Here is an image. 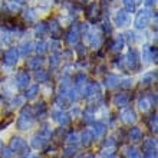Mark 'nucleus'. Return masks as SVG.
Wrapping results in <instances>:
<instances>
[{
  "mask_svg": "<svg viewBox=\"0 0 158 158\" xmlns=\"http://www.w3.org/2000/svg\"><path fill=\"white\" fill-rule=\"evenodd\" d=\"M83 124H94V108H88L82 115Z\"/></svg>",
  "mask_w": 158,
  "mask_h": 158,
  "instance_id": "nucleus-32",
  "label": "nucleus"
},
{
  "mask_svg": "<svg viewBox=\"0 0 158 158\" xmlns=\"http://www.w3.org/2000/svg\"><path fill=\"white\" fill-rule=\"evenodd\" d=\"M42 65H43V59L42 58H33L30 59L29 63H27V68H29L30 71H38V69H40Z\"/></svg>",
  "mask_w": 158,
  "mask_h": 158,
  "instance_id": "nucleus-29",
  "label": "nucleus"
},
{
  "mask_svg": "<svg viewBox=\"0 0 158 158\" xmlns=\"http://www.w3.org/2000/svg\"><path fill=\"white\" fill-rule=\"evenodd\" d=\"M12 121H13V118H12V117H9L6 121H3V122L0 124V129H4V128H6V127H7L9 124H10V122H12Z\"/></svg>",
  "mask_w": 158,
  "mask_h": 158,
  "instance_id": "nucleus-51",
  "label": "nucleus"
},
{
  "mask_svg": "<svg viewBox=\"0 0 158 158\" xmlns=\"http://www.w3.org/2000/svg\"><path fill=\"white\" fill-rule=\"evenodd\" d=\"M104 158H119L118 155H115V154H111V155H102Z\"/></svg>",
  "mask_w": 158,
  "mask_h": 158,
  "instance_id": "nucleus-54",
  "label": "nucleus"
},
{
  "mask_svg": "<svg viewBox=\"0 0 158 158\" xmlns=\"http://www.w3.org/2000/svg\"><path fill=\"white\" fill-rule=\"evenodd\" d=\"M35 114V117L38 118H43L46 115V112H48V106H46L45 102H39V104L35 105V108L32 109Z\"/></svg>",
  "mask_w": 158,
  "mask_h": 158,
  "instance_id": "nucleus-23",
  "label": "nucleus"
},
{
  "mask_svg": "<svg viewBox=\"0 0 158 158\" xmlns=\"http://www.w3.org/2000/svg\"><path fill=\"white\" fill-rule=\"evenodd\" d=\"M81 94H82V96L85 98V99L91 101L92 98H99L101 96V86L98 82H91L88 83V85H85L83 86V89L81 91Z\"/></svg>",
  "mask_w": 158,
  "mask_h": 158,
  "instance_id": "nucleus-4",
  "label": "nucleus"
},
{
  "mask_svg": "<svg viewBox=\"0 0 158 158\" xmlns=\"http://www.w3.org/2000/svg\"><path fill=\"white\" fill-rule=\"evenodd\" d=\"M73 85H75V86L78 88L79 91H82L83 86L86 85V75H85L83 72L78 73V75L75 76V82H73Z\"/></svg>",
  "mask_w": 158,
  "mask_h": 158,
  "instance_id": "nucleus-26",
  "label": "nucleus"
},
{
  "mask_svg": "<svg viewBox=\"0 0 158 158\" xmlns=\"http://www.w3.org/2000/svg\"><path fill=\"white\" fill-rule=\"evenodd\" d=\"M138 108L141 109L142 112H147V111H150V109L152 108V105H151L150 99H148L147 96H144V98H141V99L138 101Z\"/></svg>",
  "mask_w": 158,
  "mask_h": 158,
  "instance_id": "nucleus-30",
  "label": "nucleus"
},
{
  "mask_svg": "<svg viewBox=\"0 0 158 158\" xmlns=\"http://www.w3.org/2000/svg\"><path fill=\"white\" fill-rule=\"evenodd\" d=\"M124 45H125L124 35H119L115 39H111V42H109V50L112 53H119L121 50L124 49Z\"/></svg>",
  "mask_w": 158,
  "mask_h": 158,
  "instance_id": "nucleus-13",
  "label": "nucleus"
},
{
  "mask_svg": "<svg viewBox=\"0 0 158 158\" xmlns=\"http://www.w3.org/2000/svg\"><path fill=\"white\" fill-rule=\"evenodd\" d=\"M0 155H2V158H12L13 157V151L10 150V148H3L2 152H0Z\"/></svg>",
  "mask_w": 158,
  "mask_h": 158,
  "instance_id": "nucleus-47",
  "label": "nucleus"
},
{
  "mask_svg": "<svg viewBox=\"0 0 158 158\" xmlns=\"http://www.w3.org/2000/svg\"><path fill=\"white\" fill-rule=\"evenodd\" d=\"M85 158H95V155H92V154H89V155H86Z\"/></svg>",
  "mask_w": 158,
  "mask_h": 158,
  "instance_id": "nucleus-58",
  "label": "nucleus"
},
{
  "mask_svg": "<svg viewBox=\"0 0 158 158\" xmlns=\"http://www.w3.org/2000/svg\"><path fill=\"white\" fill-rule=\"evenodd\" d=\"M124 62L125 72H138L141 69V58H139L137 49H134V48H129L127 56H124Z\"/></svg>",
  "mask_w": 158,
  "mask_h": 158,
  "instance_id": "nucleus-2",
  "label": "nucleus"
},
{
  "mask_svg": "<svg viewBox=\"0 0 158 158\" xmlns=\"http://www.w3.org/2000/svg\"><path fill=\"white\" fill-rule=\"evenodd\" d=\"M151 49V56H152V62L157 63V46H150Z\"/></svg>",
  "mask_w": 158,
  "mask_h": 158,
  "instance_id": "nucleus-49",
  "label": "nucleus"
},
{
  "mask_svg": "<svg viewBox=\"0 0 158 158\" xmlns=\"http://www.w3.org/2000/svg\"><path fill=\"white\" fill-rule=\"evenodd\" d=\"M23 17H25V20L27 22V23H35V22H36V17H38L36 10H35V9H25Z\"/></svg>",
  "mask_w": 158,
  "mask_h": 158,
  "instance_id": "nucleus-27",
  "label": "nucleus"
},
{
  "mask_svg": "<svg viewBox=\"0 0 158 158\" xmlns=\"http://www.w3.org/2000/svg\"><path fill=\"white\" fill-rule=\"evenodd\" d=\"M127 36H128L129 43H135V42H137V38H135V33H134V32H128Z\"/></svg>",
  "mask_w": 158,
  "mask_h": 158,
  "instance_id": "nucleus-50",
  "label": "nucleus"
},
{
  "mask_svg": "<svg viewBox=\"0 0 158 158\" xmlns=\"http://www.w3.org/2000/svg\"><path fill=\"white\" fill-rule=\"evenodd\" d=\"M35 50H36V53L38 55H45L48 52V43L43 40H39L35 46Z\"/></svg>",
  "mask_w": 158,
  "mask_h": 158,
  "instance_id": "nucleus-35",
  "label": "nucleus"
},
{
  "mask_svg": "<svg viewBox=\"0 0 158 158\" xmlns=\"http://www.w3.org/2000/svg\"><path fill=\"white\" fill-rule=\"evenodd\" d=\"M148 125H150V129L154 134H157V114L154 112V115L150 117V121H148Z\"/></svg>",
  "mask_w": 158,
  "mask_h": 158,
  "instance_id": "nucleus-42",
  "label": "nucleus"
},
{
  "mask_svg": "<svg viewBox=\"0 0 158 158\" xmlns=\"http://www.w3.org/2000/svg\"><path fill=\"white\" fill-rule=\"evenodd\" d=\"M49 142V138L48 137H45L43 134H40V132H38V134H35L33 137H32V147L33 148H36V150H42V148H45L46 147V144Z\"/></svg>",
  "mask_w": 158,
  "mask_h": 158,
  "instance_id": "nucleus-14",
  "label": "nucleus"
},
{
  "mask_svg": "<svg viewBox=\"0 0 158 158\" xmlns=\"http://www.w3.org/2000/svg\"><path fill=\"white\" fill-rule=\"evenodd\" d=\"M104 85L106 89H115V88H118V85H119V78H118L117 75H106L104 79Z\"/></svg>",
  "mask_w": 158,
  "mask_h": 158,
  "instance_id": "nucleus-21",
  "label": "nucleus"
},
{
  "mask_svg": "<svg viewBox=\"0 0 158 158\" xmlns=\"http://www.w3.org/2000/svg\"><path fill=\"white\" fill-rule=\"evenodd\" d=\"M0 55H2V48H0Z\"/></svg>",
  "mask_w": 158,
  "mask_h": 158,
  "instance_id": "nucleus-59",
  "label": "nucleus"
},
{
  "mask_svg": "<svg viewBox=\"0 0 158 158\" xmlns=\"http://www.w3.org/2000/svg\"><path fill=\"white\" fill-rule=\"evenodd\" d=\"M125 158H138V151L134 147H128L125 151Z\"/></svg>",
  "mask_w": 158,
  "mask_h": 158,
  "instance_id": "nucleus-44",
  "label": "nucleus"
},
{
  "mask_svg": "<svg viewBox=\"0 0 158 158\" xmlns=\"http://www.w3.org/2000/svg\"><path fill=\"white\" fill-rule=\"evenodd\" d=\"M142 137H144V134H142L141 128H138V127H134L128 131V141L132 142V144L139 142L142 139Z\"/></svg>",
  "mask_w": 158,
  "mask_h": 158,
  "instance_id": "nucleus-18",
  "label": "nucleus"
},
{
  "mask_svg": "<svg viewBox=\"0 0 158 158\" xmlns=\"http://www.w3.org/2000/svg\"><path fill=\"white\" fill-rule=\"evenodd\" d=\"M35 124V114L32 111L30 106H23L17 117V121H16V128L19 131H29Z\"/></svg>",
  "mask_w": 158,
  "mask_h": 158,
  "instance_id": "nucleus-1",
  "label": "nucleus"
},
{
  "mask_svg": "<svg viewBox=\"0 0 158 158\" xmlns=\"http://www.w3.org/2000/svg\"><path fill=\"white\" fill-rule=\"evenodd\" d=\"M144 3H145V7L147 9H151V7H154V6H155L157 0H145Z\"/></svg>",
  "mask_w": 158,
  "mask_h": 158,
  "instance_id": "nucleus-52",
  "label": "nucleus"
},
{
  "mask_svg": "<svg viewBox=\"0 0 158 158\" xmlns=\"http://www.w3.org/2000/svg\"><path fill=\"white\" fill-rule=\"evenodd\" d=\"M155 78H157V72H148V73H145L141 79V86L147 88V86H150V85H152Z\"/></svg>",
  "mask_w": 158,
  "mask_h": 158,
  "instance_id": "nucleus-24",
  "label": "nucleus"
},
{
  "mask_svg": "<svg viewBox=\"0 0 158 158\" xmlns=\"http://www.w3.org/2000/svg\"><path fill=\"white\" fill-rule=\"evenodd\" d=\"M115 147H117V141L114 137L106 138L104 141V148H115Z\"/></svg>",
  "mask_w": 158,
  "mask_h": 158,
  "instance_id": "nucleus-45",
  "label": "nucleus"
},
{
  "mask_svg": "<svg viewBox=\"0 0 158 158\" xmlns=\"http://www.w3.org/2000/svg\"><path fill=\"white\" fill-rule=\"evenodd\" d=\"M19 56H20L19 49H16V48H10V49H7L6 50V53H4L3 63L6 65V66H9V68L15 66V65L19 62Z\"/></svg>",
  "mask_w": 158,
  "mask_h": 158,
  "instance_id": "nucleus-7",
  "label": "nucleus"
},
{
  "mask_svg": "<svg viewBox=\"0 0 158 158\" xmlns=\"http://www.w3.org/2000/svg\"><path fill=\"white\" fill-rule=\"evenodd\" d=\"M16 88L19 89V91H23V89H26V88L29 86V83H30V76L29 73L26 71H20L19 73H17L16 76Z\"/></svg>",
  "mask_w": 158,
  "mask_h": 158,
  "instance_id": "nucleus-11",
  "label": "nucleus"
},
{
  "mask_svg": "<svg viewBox=\"0 0 158 158\" xmlns=\"http://www.w3.org/2000/svg\"><path fill=\"white\" fill-rule=\"evenodd\" d=\"M3 148H4V147H3V142L0 141V152H2V150H3Z\"/></svg>",
  "mask_w": 158,
  "mask_h": 158,
  "instance_id": "nucleus-57",
  "label": "nucleus"
},
{
  "mask_svg": "<svg viewBox=\"0 0 158 158\" xmlns=\"http://www.w3.org/2000/svg\"><path fill=\"white\" fill-rule=\"evenodd\" d=\"M129 101H131V96L129 95H127V94H118L114 98V105L117 108H125L129 104Z\"/></svg>",
  "mask_w": 158,
  "mask_h": 158,
  "instance_id": "nucleus-19",
  "label": "nucleus"
},
{
  "mask_svg": "<svg viewBox=\"0 0 158 158\" xmlns=\"http://www.w3.org/2000/svg\"><path fill=\"white\" fill-rule=\"evenodd\" d=\"M26 158H39V157H38V155H30V154H29V155H27V157H26Z\"/></svg>",
  "mask_w": 158,
  "mask_h": 158,
  "instance_id": "nucleus-56",
  "label": "nucleus"
},
{
  "mask_svg": "<svg viewBox=\"0 0 158 158\" xmlns=\"http://www.w3.org/2000/svg\"><path fill=\"white\" fill-rule=\"evenodd\" d=\"M79 114H81V109H79V108L72 109V115H73V117H78Z\"/></svg>",
  "mask_w": 158,
  "mask_h": 158,
  "instance_id": "nucleus-53",
  "label": "nucleus"
},
{
  "mask_svg": "<svg viewBox=\"0 0 158 158\" xmlns=\"http://www.w3.org/2000/svg\"><path fill=\"white\" fill-rule=\"evenodd\" d=\"M114 22L118 27H124V26L129 25V13L127 10H118L114 17Z\"/></svg>",
  "mask_w": 158,
  "mask_h": 158,
  "instance_id": "nucleus-15",
  "label": "nucleus"
},
{
  "mask_svg": "<svg viewBox=\"0 0 158 158\" xmlns=\"http://www.w3.org/2000/svg\"><path fill=\"white\" fill-rule=\"evenodd\" d=\"M79 141L82 142L83 147H91L92 142H94V135H92V131H89V129H85V131H82V134H81V137H79Z\"/></svg>",
  "mask_w": 158,
  "mask_h": 158,
  "instance_id": "nucleus-22",
  "label": "nucleus"
},
{
  "mask_svg": "<svg viewBox=\"0 0 158 158\" xmlns=\"http://www.w3.org/2000/svg\"><path fill=\"white\" fill-rule=\"evenodd\" d=\"M119 118H121V121H122L124 124H127V125L135 124V122H137V119H138L137 112H135L132 108H125L124 111L119 114Z\"/></svg>",
  "mask_w": 158,
  "mask_h": 158,
  "instance_id": "nucleus-10",
  "label": "nucleus"
},
{
  "mask_svg": "<svg viewBox=\"0 0 158 158\" xmlns=\"http://www.w3.org/2000/svg\"><path fill=\"white\" fill-rule=\"evenodd\" d=\"M46 25H48V32H50V35L53 36V39H59L60 32H62V27L59 25V22L56 20V19H50Z\"/></svg>",
  "mask_w": 158,
  "mask_h": 158,
  "instance_id": "nucleus-16",
  "label": "nucleus"
},
{
  "mask_svg": "<svg viewBox=\"0 0 158 158\" xmlns=\"http://www.w3.org/2000/svg\"><path fill=\"white\" fill-rule=\"evenodd\" d=\"M144 158H157V155H145Z\"/></svg>",
  "mask_w": 158,
  "mask_h": 158,
  "instance_id": "nucleus-55",
  "label": "nucleus"
},
{
  "mask_svg": "<svg viewBox=\"0 0 158 158\" xmlns=\"http://www.w3.org/2000/svg\"><path fill=\"white\" fill-rule=\"evenodd\" d=\"M49 63H50V68L55 71V69L60 65V53H59V52H53V53L50 55Z\"/></svg>",
  "mask_w": 158,
  "mask_h": 158,
  "instance_id": "nucleus-31",
  "label": "nucleus"
},
{
  "mask_svg": "<svg viewBox=\"0 0 158 158\" xmlns=\"http://www.w3.org/2000/svg\"><path fill=\"white\" fill-rule=\"evenodd\" d=\"M142 151L145 155H157V142L155 139H145L142 144Z\"/></svg>",
  "mask_w": 158,
  "mask_h": 158,
  "instance_id": "nucleus-17",
  "label": "nucleus"
},
{
  "mask_svg": "<svg viewBox=\"0 0 158 158\" xmlns=\"http://www.w3.org/2000/svg\"><path fill=\"white\" fill-rule=\"evenodd\" d=\"M49 78H50V75L48 71H43V69H38L36 71V79H38L39 82H48Z\"/></svg>",
  "mask_w": 158,
  "mask_h": 158,
  "instance_id": "nucleus-34",
  "label": "nucleus"
},
{
  "mask_svg": "<svg viewBox=\"0 0 158 158\" xmlns=\"http://www.w3.org/2000/svg\"><path fill=\"white\" fill-rule=\"evenodd\" d=\"M76 53H78L79 58H85L86 56V48L83 45H78L76 46Z\"/></svg>",
  "mask_w": 158,
  "mask_h": 158,
  "instance_id": "nucleus-46",
  "label": "nucleus"
},
{
  "mask_svg": "<svg viewBox=\"0 0 158 158\" xmlns=\"http://www.w3.org/2000/svg\"><path fill=\"white\" fill-rule=\"evenodd\" d=\"M39 95V85H33V86H30L25 94V99L27 101H33L36 99V96Z\"/></svg>",
  "mask_w": 158,
  "mask_h": 158,
  "instance_id": "nucleus-25",
  "label": "nucleus"
},
{
  "mask_svg": "<svg viewBox=\"0 0 158 158\" xmlns=\"http://www.w3.org/2000/svg\"><path fill=\"white\" fill-rule=\"evenodd\" d=\"M124 7L127 12H134L137 7V2L135 0H124Z\"/></svg>",
  "mask_w": 158,
  "mask_h": 158,
  "instance_id": "nucleus-40",
  "label": "nucleus"
},
{
  "mask_svg": "<svg viewBox=\"0 0 158 158\" xmlns=\"http://www.w3.org/2000/svg\"><path fill=\"white\" fill-rule=\"evenodd\" d=\"M46 33H48V25H46L45 22L38 23V25H36V29H35V35H36V38H45Z\"/></svg>",
  "mask_w": 158,
  "mask_h": 158,
  "instance_id": "nucleus-28",
  "label": "nucleus"
},
{
  "mask_svg": "<svg viewBox=\"0 0 158 158\" xmlns=\"http://www.w3.org/2000/svg\"><path fill=\"white\" fill-rule=\"evenodd\" d=\"M9 148L13 151V154L16 152L17 155H20V157H23V158H26L29 155V147H27L26 141L22 137H13Z\"/></svg>",
  "mask_w": 158,
  "mask_h": 158,
  "instance_id": "nucleus-3",
  "label": "nucleus"
},
{
  "mask_svg": "<svg viewBox=\"0 0 158 158\" xmlns=\"http://www.w3.org/2000/svg\"><path fill=\"white\" fill-rule=\"evenodd\" d=\"M79 38H81V30H79V25L75 23L73 26L69 27L65 40H66V43L69 46H76L78 45V42H79Z\"/></svg>",
  "mask_w": 158,
  "mask_h": 158,
  "instance_id": "nucleus-9",
  "label": "nucleus"
},
{
  "mask_svg": "<svg viewBox=\"0 0 158 158\" xmlns=\"http://www.w3.org/2000/svg\"><path fill=\"white\" fill-rule=\"evenodd\" d=\"M75 154H76V147L71 145L69 148H65V150H63L62 157L63 158H72V157H75Z\"/></svg>",
  "mask_w": 158,
  "mask_h": 158,
  "instance_id": "nucleus-39",
  "label": "nucleus"
},
{
  "mask_svg": "<svg viewBox=\"0 0 158 158\" xmlns=\"http://www.w3.org/2000/svg\"><path fill=\"white\" fill-rule=\"evenodd\" d=\"M142 59H144V63H145V65H148V63L152 62L150 46H144V50H142Z\"/></svg>",
  "mask_w": 158,
  "mask_h": 158,
  "instance_id": "nucleus-36",
  "label": "nucleus"
},
{
  "mask_svg": "<svg viewBox=\"0 0 158 158\" xmlns=\"http://www.w3.org/2000/svg\"><path fill=\"white\" fill-rule=\"evenodd\" d=\"M25 96H20V95H17L16 98H15V99L12 101V102H10V106H12V108H17V106H20V105H23L25 104Z\"/></svg>",
  "mask_w": 158,
  "mask_h": 158,
  "instance_id": "nucleus-41",
  "label": "nucleus"
},
{
  "mask_svg": "<svg viewBox=\"0 0 158 158\" xmlns=\"http://www.w3.org/2000/svg\"><path fill=\"white\" fill-rule=\"evenodd\" d=\"M150 20H151V12L148 9H144V10H139V12H138L134 23H135V27H137L138 30H142L150 25Z\"/></svg>",
  "mask_w": 158,
  "mask_h": 158,
  "instance_id": "nucleus-5",
  "label": "nucleus"
},
{
  "mask_svg": "<svg viewBox=\"0 0 158 158\" xmlns=\"http://www.w3.org/2000/svg\"><path fill=\"white\" fill-rule=\"evenodd\" d=\"M65 139H66V142L69 144V145H73V147H75L76 144L79 142V137H78V134H76V132H69V134H68V137L65 138Z\"/></svg>",
  "mask_w": 158,
  "mask_h": 158,
  "instance_id": "nucleus-37",
  "label": "nucleus"
},
{
  "mask_svg": "<svg viewBox=\"0 0 158 158\" xmlns=\"http://www.w3.org/2000/svg\"><path fill=\"white\" fill-rule=\"evenodd\" d=\"M106 132V125L104 122H94V131H92V135H94V139H99L102 138Z\"/></svg>",
  "mask_w": 158,
  "mask_h": 158,
  "instance_id": "nucleus-20",
  "label": "nucleus"
},
{
  "mask_svg": "<svg viewBox=\"0 0 158 158\" xmlns=\"http://www.w3.org/2000/svg\"><path fill=\"white\" fill-rule=\"evenodd\" d=\"M111 33H112V26H111V23H109L108 20L104 22V25H102V35H104V36H111Z\"/></svg>",
  "mask_w": 158,
  "mask_h": 158,
  "instance_id": "nucleus-43",
  "label": "nucleus"
},
{
  "mask_svg": "<svg viewBox=\"0 0 158 158\" xmlns=\"http://www.w3.org/2000/svg\"><path fill=\"white\" fill-rule=\"evenodd\" d=\"M59 46H60L59 39H53V40L50 42V50L52 52H59Z\"/></svg>",
  "mask_w": 158,
  "mask_h": 158,
  "instance_id": "nucleus-48",
  "label": "nucleus"
},
{
  "mask_svg": "<svg viewBox=\"0 0 158 158\" xmlns=\"http://www.w3.org/2000/svg\"><path fill=\"white\" fill-rule=\"evenodd\" d=\"M52 119H53L59 127H68V125L71 124L69 114L62 111V109H55V111H52Z\"/></svg>",
  "mask_w": 158,
  "mask_h": 158,
  "instance_id": "nucleus-8",
  "label": "nucleus"
},
{
  "mask_svg": "<svg viewBox=\"0 0 158 158\" xmlns=\"http://www.w3.org/2000/svg\"><path fill=\"white\" fill-rule=\"evenodd\" d=\"M88 36H89V43H91V46L94 48V49H99L101 46H102V43H104V35H102V32H96V30H92L91 33H88Z\"/></svg>",
  "mask_w": 158,
  "mask_h": 158,
  "instance_id": "nucleus-12",
  "label": "nucleus"
},
{
  "mask_svg": "<svg viewBox=\"0 0 158 158\" xmlns=\"http://www.w3.org/2000/svg\"><path fill=\"white\" fill-rule=\"evenodd\" d=\"M32 46L33 45H32L30 42H25V43L20 46V52H19V53H20L22 56H25V58L26 56H29V55L32 53V50H33L32 49Z\"/></svg>",
  "mask_w": 158,
  "mask_h": 158,
  "instance_id": "nucleus-33",
  "label": "nucleus"
},
{
  "mask_svg": "<svg viewBox=\"0 0 158 158\" xmlns=\"http://www.w3.org/2000/svg\"><path fill=\"white\" fill-rule=\"evenodd\" d=\"M85 16H86V19L91 23H96V20H99L101 17V9H99V4L98 3H91L88 4L86 9H85Z\"/></svg>",
  "mask_w": 158,
  "mask_h": 158,
  "instance_id": "nucleus-6",
  "label": "nucleus"
},
{
  "mask_svg": "<svg viewBox=\"0 0 158 158\" xmlns=\"http://www.w3.org/2000/svg\"><path fill=\"white\" fill-rule=\"evenodd\" d=\"M118 86H121L122 89H131V88L134 86V79L132 78L122 79V81H119V85H118Z\"/></svg>",
  "mask_w": 158,
  "mask_h": 158,
  "instance_id": "nucleus-38",
  "label": "nucleus"
}]
</instances>
